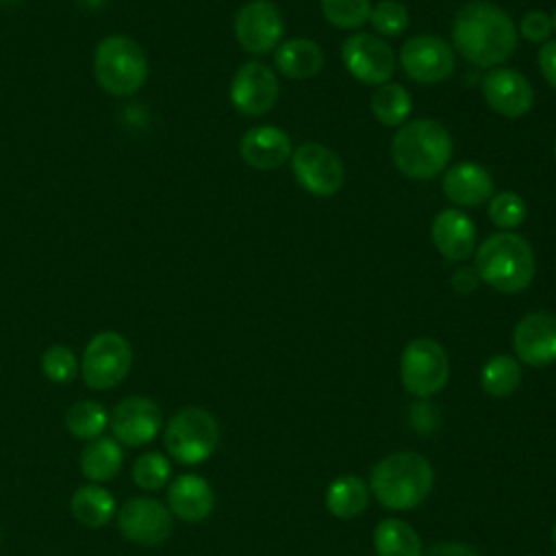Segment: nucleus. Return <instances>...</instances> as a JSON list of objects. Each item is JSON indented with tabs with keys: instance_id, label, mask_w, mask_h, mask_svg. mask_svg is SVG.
I'll list each match as a JSON object with an SVG mask.
<instances>
[{
	"instance_id": "1",
	"label": "nucleus",
	"mask_w": 556,
	"mask_h": 556,
	"mask_svg": "<svg viewBox=\"0 0 556 556\" xmlns=\"http://www.w3.org/2000/svg\"><path fill=\"white\" fill-rule=\"evenodd\" d=\"M456 50L478 67H497L517 48V28L506 11L476 0L465 4L452 24Z\"/></svg>"
},
{
	"instance_id": "2",
	"label": "nucleus",
	"mask_w": 556,
	"mask_h": 556,
	"mask_svg": "<svg viewBox=\"0 0 556 556\" xmlns=\"http://www.w3.org/2000/svg\"><path fill=\"white\" fill-rule=\"evenodd\" d=\"M434 484L430 460L419 452H395L378 460L371 469L369 491L391 510L417 508Z\"/></svg>"
},
{
	"instance_id": "3",
	"label": "nucleus",
	"mask_w": 556,
	"mask_h": 556,
	"mask_svg": "<svg viewBox=\"0 0 556 556\" xmlns=\"http://www.w3.org/2000/svg\"><path fill=\"white\" fill-rule=\"evenodd\" d=\"M452 137L434 119L404 122L391 139V159L395 167L413 178L428 180L439 176L452 159Z\"/></svg>"
},
{
	"instance_id": "4",
	"label": "nucleus",
	"mask_w": 556,
	"mask_h": 556,
	"mask_svg": "<svg viewBox=\"0 0 556 556\" xmlns=\"http://www.w3.org/2000/svg\"><path fill=\"white\" fill-rule=\"evenodd\" d=\"M473 269L495 291L519 293L534 278V252L521 235L504 230L478 245Z\"/></svg>"
},
{
	"instance_id": "5",
	"label": "nucleus",
	"mask_w": 556,
	"mask_h": 556,
	"mask_svg": "<svg viewBox=\"0 0 556 556\" xmlns=\"http://www.w3.org/2000/svg\"><path fill=\"white\" fill-rule=\"evenodd\" d=\"M148 59L143 48L126 35L104 37L93 52V74L111 96H132L148 80Z\"/></svg>"
},
{
	"instance_id": "6",
	"label": "nucleus",
	"mask_w": 556,
	"mask_h": 556,
	"mask_svg": "<svg viewBox=\"0 0 556 556\" xmlns=\"http://www.w3.org/2000/svg\"><path fill=\"white\" fill-rule=\"evenodd\" d=\"M163 443L176 463L198 465L211 458L217 450L219 426L208 410L187 406L167 421Z\"/></svg>"
},
{
	"instance_id": "7",
	"label": "nucleus",
	"mask_w": 556,
	"mask_h": 556,
	"mask_svg": "<svg viewBox=\"0 0 556 556\" xmlns=\"http://www.w3.org/2000/svg\"><path fill=\"white\" fill-rule=\"evenodd\" d=\"M132 367V348L115 330L93 334L83 352L80 376L89 389L106 391L117 387Z\"/></svg>"
},
{
	"instance_id": "8",
	"label": "nucleus",
	"mask_w": 556,
	"mask_h": 556,
	"mask_svg": "<svg viewBox=\"0 0 556 556\" xmlns=\"http://www.w3.org/2000/svg\"><path fill=\"white\" fill-rule=\"evenodd\" d=\"M400 378L404 389L415 397L439 393L450 378V363L443 345L430 337H417L406 343L400 358Z\"/></svg>"
},
{
	"instance_id": "9",
	"label": "nucleus",
	"mask_w": 556,
	"mask_h": 556,
	"mask_svg": "<svg viewBox=\"0 0 556 556\" xmlns=\"http://www.w3.org/2000/svg\"><path fill=\"white\" fill-rule=\"evenodd\" d=\"M291 167L298 185L313 195H334L345 180L341 159L317 141H306L291 154Z\"/></svg>"
},
{
	"instance_id": "10",
	"label": "nucleus",
	"mask_w": 556,
	"mask_h": 556,
	"mask_svg": "<svg viewBox=\"0 0 556 556\" xmlns=\"http://www.w3.org/2000/svg\"><path fill=\"white\" fill-rule=\"evenodd\" d=\"M341 59L345 70L365 85H382L395 70L393 48L371 33L350 35L343 41Z\"/></svg>"
},
{
	"instance_id": "11",
	"label": "nucleus",
	"mask_w": 556,
	"mask_h": 556,
	"mask_svg": "<svg viewBox=\"0 0 556 556\" xmlns=\"http://www.w3.org/2000/svg\"><path fill=\"white\" fill-rule=\"evenodd\" d=\"M280 87L274 70L261 61H248L243 63L232 80H230V104L241 113L250 117L265 115L269 109H274L278 100Z\"/></svg>"
},
{
	"instance_id": "12",
	"label": "nucleus",
	"mask_w": 556,
	"mask_h": 556,
	"mask_svg": "<svg viewBox=\"0 0 556 556\" xmlns=\"http://www.w3.org/2000/svg\"><path fill=\"white\" fill-rule=\"evenodd\" d=\"M117 528L130 543L159 545L172 534V513L152 497H130L115 515Z\"/></svg>"
},
{
	"instance_id": "13",
	"label": "nucleus",
	"mask_w": 556,
	"mask_h": 556,
	"mask_svg": "<svg viewBox=\"0 0 556 556\" xmlns=\"http://www.w3.org/2000/svg\"><path fill=\"white\" fill-rule=\"evenodd\" d=\"M282 17L269 0L245 2L235 15V37L250 54H267L280 43Z\"/></svg>"
},
{
	"instance_id": "14",
	"label": "nucleus",
	"mask_w": 556,
	"mask_h": 556,
	"mask_svg": "<svg viewBox=\"0 0 556 556\" xmlns=\"http://www.w3.org/2000/svg\"><path fill=\"white\" fill-rule=\"evenodd\" d=\"M400 63L415 83L434 85L450 78L454 72V52L441 37L415 35L404 41Z\"/></svg>"
},
{
	"instance_id": "15",
	"label": "nucleus",
	"mask_w": 556,
	"mask_h": 556,
	"mask_svg": "<svg viewBox=\"0 0 556 556\" xmlns=\"http://www.w3.org/2000/svg\"><path fill=\"white\" fill-rule=\"evenodd\" d=\"M161 408L154 400L146 395H132L122 400L111 413H109V426L113 432V439L119 445L139 447L150 443L159 430H161Z\"/></svg>"
},
{
	"instance_id": "16",
	"label": "nucleus",
	"mask_w": 556,
	"mask_h": 556,
	"mask_svg": "<svg viewBox=\"0 0 556 556\" xmlns=\"http://www.w3.org/2000/svg\"><path fill=\"white\" fill-rule=\"evenodd\" d=\"M513 350L530 367L556 363V315L545 311L523 315L513 330Z\"/></svg>"
},
{
	"instance_id": "17",
	"label": "nucleus",
	"mask_w": 556,
	"mask_h": 556,
	"mask_svg": "<svg viewBox=\"0 0 556 556\" xmlns=\"http://www.w3.org/2000/svg\"><path fill=\"white\" fill-rule=\"evenodd\" d=\"M482 96L486 104L502 117H523L534 102L528 78L513 67H491L482 78Z\"/></svg>"
},
{
	"instance_id": "18",
	"label": "nucleus",
	"mask_w": 556,
	"mask_h": 556,
	"mask_svg": "<svg viewBox=\"0 0 556 556\" xmlns=\"http://www.w3.org/2000/svg\"><path fill=\"white\" fill-rule=\"evenodd\" d=\"M239 154L254 169H278L291 156V139L278 126H254L241 137Z\"/></svg>"
},
{
	"instance_id": "19",
	"label": "nucleus",
	"mask_w": 556,
	"mask_h": 556,
	"mask_svg": "<svg viewBox=\"0 0 556 556\" xmlns=\"http://www.w3.org/2000/svg\"><path fill=\"white\" fill-rule=\"evenodd\" d=\"M432 243L447 261H465L476 250V226L460 208H443L432 222Z\"/></svg>"
},
{
	"instance_id": "20",
	"label": "nucleus",
	"mask_w": 556,
	"mask_h": 556,
	"mask_svg": "<svg viewBox=\"0 0 556 556\" xmlns=\"http://www.w3.org/2000/svg\"><path fill=\"white\" fill-rule=\"evenodd\" d=\"M215 493L198 473H182L174 478L167 486V508L182 521L195 523L213 513Z\"/></svg>"
},
{
	"instance_id": "21",
	"label": "nucleus",
	"mask_w": 556,
	"mask_h": 556,
	"mask_svg": "<svg viewBox=\"0 0 556 556\" xmlns=\"http://www.w3.org/2000/svg\"><path fill=\"white\" fill-rule=\"evenodd\" d=\"M441 189L445 198L458 206H478L493 195L491 174L471 161H460L445 169Z\"/></svg>"
},
{
	"instance_id": "22",
	"label": "nucleus",
	"mask_w": 556,
	"mask_h": 556,
	"mask_svg": "<svg viewBox=\"0 0 556 556\" xmlns=\"http://www.w3.org/2000/svg\"><path fill=\"white\" fill-rule=\"evenodd\" d=\"M274 63L282 76L304 80L313 78L324 67V52L313 39L293 37L276 48Z\"/></svg>"
},
{
	"instance_id": "23",
	"label": "nucleus",
	"mask_w": 556,
	"mask_h": 556,
	"mask_svg": "<svg viewBox=\"0 0 556 556\" xmlns=\"http://www.w3.org/2000/svg\"><path fill=\"white\" fill-rule=\"evenodd\" d=\"M72 517L87 528H102L117 515L115 497L100 484H83L70 500Z\"/></svg>"
},
{
	"instance_id": "24",
	"label": "nucleus",
	"mask_w": 556,
	"mask_h": 556,
	"mask_svg": "<svg viewBox=\"0 0 556 556\" xmlns=\"http://www.w3.org/2000/svg\"><path fill=\"white\" fill-rule=\"evenodd\" d=\"M124 463L122 445L113 437H98L89 441L80 454V471L91 482L113 480Z\"/></svg>"
},
{
	"instance_id": "25",
	"label": "nucleus",
	"mask_w": 556,
	"mask_h": 556,
	"mask_svg": "<svg viewBox=\"0 0 556 556\" xmlns=\"http://www.w3.org/2000/svg\"><path fill=\"white\" fill-rule=\"evenodd\" d=\"M369 502V486L358 476H339L326 489V508L337 519L358 517Z\"/></svg>"
},
{
	"instance_id": "26",
	"label": "nucleus",
	"mask_w": 556,
	"mask_h": 556,
	"mask_svg": "<svg viewBox=\"0 0 556 556\" xmlns=\"http://www.w3.org/2000/svg\"><path fill=\"white\" fill-rule=\"evenodd\" d=\"M374 549L378 556H421V539L406 521L391 517L374 528Z\"/></svg>"
},
{
	"instance_id": "27",
	"label": "nucleus",
	"mask_w": 556,
	"mask_h": 556,
	"mask_svg": "<svg viewBox=\"0 0 556 556\" xmlns=\"http://www.w3.org/2000/svg\"><path fill=\"white\" fill-rule=\"evenodd\" d=\"M480 384L491 397H508L521 384V367L510 354L491 356L480 371Z\"/></svg>"
},
{
	"instance_id": "28",
	"label": "nucleus",
	"mask_w": 556,
	"mask_h": 556,
	"mask_svg": "<svg viewBox=\"0 0 556 556\" xmlns=\"http://www.w3.org/2000/svg\"><path fill=\"white\" fill-rule=\"evenodd\" d=\"M413 109L410 93L400 83H382L371 96V113L382 126H402Z\"/></svg>"
},
{
	"instance_id": "29",
	"label": "nucleus",
	"mask_w": 556,
	"mask_h": 556,
	"mask_svg": "<svg viewBox=\"0 0 556 556\" xmlns=\"http://www.w3.org/2000/svg\"><path fill=\"white\" fill-rule=\"evenodd\" d=\"M65 426L76 439L93 441L109 426V410L91 400H80L70 406L65 415Z\"/></svg>"
},
{
	"instance_id": "30",
	"label": "nucleus",
	"mask_w": 556,
	"mask_h": 556,
	"mask_svg": "<svg viewBox=\"0 0 556 556\" xmlns=\"http://www.w3.org/2000/svg\"><path fill=\"white\" fill-rule=\"evenodd\" d=\"M172 478V463L161 452H146L132 465V480L146 491L163 489Z\"/></svg>"
},
{
	"instance_id": "31",
	"label": "nucleus",
	"mask_w": 556,
	"mask_h": 556,
	"mask_svg": "<svg viewBox=\"0 0 556 556\" xmlns=\"http://www.w3.org/2000/svg\"><path fill=\"white\" fill-rule=\"evenodd\" d=\"M526 215L528 206L523 198L515 191H500L489 200V219L506 232L521 226L526 222Z\"/></svg>"
},
{
	"instance_id": "32",
	"label": "nucleus",
	"mask_w": 556,
	"mask_h": 556,
	"mask_svg": "<svg viewBox=\"0 0 556 556\" xmlns=\"http://www.w3.org/2000/svg\"><path fill=\"white\" fill-rule=\"evenodd\" d=\"M324 17L337 28H358L369 20V0H319Z\"/></svg>"
},
{
	"instance_id": "33",
	"label": "nucleus",
	"mask_w": 556,
	"mask_h": 556,
	"mask_svg": "<svg viewBox=\"0 0 556 556\" xmlns=\"http://www.w3.org/2000/svg\"><path fill=\"white\" fill-rule=\"evenodd\" d=\"M41 371L48 380L56 384H65L78 376L80 365L67 345L56 343L46 348V352L41 354Z\"/></svg>"
},
{
	"instance_id": "34",
	"label": "nucleus",
	"mask_w": 556,
	"mask_h": 556,
	"mask_svg": "<svg viewBox=\"0 0 556 556\" xmlns=\"http://www.w3.org/2000/svg\"><path fill=\"white\" fill-rule=\"evenodd\" d=\"M369 22L376 33L393 37L408 26V11L397 0H380L378 4L371 7Z\"/></svg>"
},
{
	"instance_id": "35",
	"label": "nucleus",
	"mask_w": 556,
	"mask_h": 556,
	"mask_svg": "<svg viewBox=\"0 0 556 556\" xmlns=\"http://www.w3.org/2000/svg\"><path fill=\"white\" fill-rule=\"evenodd\" d=\"M554 24L545 11H530L519 22V33L532 43H545Z\"/></svg>"
},
{
	"instance_id": "36",
	"label": "nucleus",
	"mask_w": 556,
	"mask_h": 556,
	"mask_svg": "<svg viewBox=\"0 0 556 556\" xmlns=\"http://www.w3.org/2000/svg\"><path fill=\"white\" fill-rule=\"evenodd\" d=\"M539 70L543 78L556 89V39L545 41L539 50Z\"/></svg>"
},
{
	"instance_id": "37",
	"label": "nucleus",
	"mask_w": 556,
	"mask_h": 556,
	"mask_svg": "<svg viewBox=\"0 0 556 556\" xmlns=\"http://www.w3.org/2000/svg\"><path fill=\"white\" fill-rule=\"evenodd\" d=\"M421 556H480L473 547L465 545V543H456V541H443V543H434L426 549V554L421 552Z\"/></svg>"
},
{
	"instance_id": "38",
	"label": "nucleus",
	"mask_w": 556,
	"mask_h": 556,
	"mask_svg": "<svg viewBox=\"0 0 556 556\" xmlns=\"http://www.w3.org/2000/svg\"><path fill=\"white\" fill-rule=\"evenodd\" d=\"M478 274L476 269H469V267H460L454 271L452 276V287L458 291V293H471L478 285Z\"/></svg>"
},
{
	"instance_id": "39",
	"label": "nucleus",
	"mask_w": 556,
	"mask_h": 556,
	"mask_svg": "<svg viewBox=\"0 0 556 556\" xmlns=\"http://www.w3.org/2000/svg\"><path fill=\"white\" fill-rule=\"evenodd\" d=\"M15 2H20V0H0V7H11Z\"/></svg>"
},
{
	"instance_id": "40",
	"label": "nucleus",
	"mask_w": 556,
	"mask_h": 556,
	"mask_svg": "<svg viewBox=\"0 0 556 556\" xmlns=\"http://www.w3.org/2000/svg\"><path fill=\"white\" fill-rule=\"evenodd\" d=\"M552 541H554V547H556V523H554V528H552Z\"/></svg>"
},
{
	"instance_id": "41",
	"label": "nucleus",
	"mask_w": 556,
	"mask_h": 556,
	"mask_svg": "<svg viewBox=\"0 0 556 556\" xmlns=\"http://www.w3.org/2000/svg\"><path fill=\"white\" fill-rule=\"evenodd\" d=\"M552 24H554V28H556V11H554V17H552Z\"/></svg>"
},
{
	"instance_id": "42",
	"label": "nucleus",
	"mask_w": 556,
	"mask_h": 556,
	"mask_svg": "<svg viewBox=\"0 0 556 556\" xmlns=\"http://www.w3.org/2000/svg\"><path fill=\"white\" fill-rule=\"evenodd\" d=\"M554 159H556V143H554Z\"/></svg>"
}]
</instances>
